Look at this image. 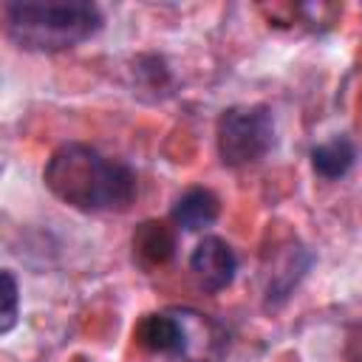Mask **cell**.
Segmentation results:
<instances>
[{
  "label": "cell",
  "mask_w": 362,
  "mask_h": 362,
  "mask_svg": "<svg viewBox=\"0 0 362 362\" xmlns=\"http://www.w3.org/2000/svg\"><path fill=\"white\" fill-rule=\"evenodd\" d=\"M130 249H133V260L141 269H158L164 263H170V257L178 249V229L173 226V221H158V218H147L133 229L130 238Z\"/></svg>",
  "instance_id": "52a82bcc"
},
{
  "label": "cell",
  "mask_w": 362,
  "mask_h": 362,
  "mask_svg": "<svg viewBox=\"0 0 362 362\" xmlns=\"http://www.w3.org/2000/svg\"><path fill=\"white\" fill-rule=\"evenodd\" d=\"M3 28L20 51L62 54L93 40L105 28V14L90 0H8Z\"/></svg>",
  "instance_id": "7a4b0ae2"
},
{
  "label": "cell",
  "mask_w": 362,
  "mask_h": 362,
  "mask_svg": "<svg viewBox=\"0 0 362 362\" xmlns=\"http://www.w3.org/2000/svg\"><path fill=\"white\" fill-rule=\"evenodd\" d=\"M42 184L59 204L82 215L127 212L139 195L136 170L85 141L59 144L42 167Z\"/></svg>",
  "instance_id": "6da1fadb"
},
{
  "label": "cell",
  "mask_w": 362,
  "mask_h": 362,
  "mask_svg": "<svg viewBox=\"0 0 362 362\" xmlns=\"http://www.w3.org/2000/svg\"><path fill=\"white\" fill-rule=\"evenodd\" d=\"M221 218V198L209 187H187L170 206V221L178 232H204Z\"/></svg>",
  "instance_id": "ba28073f"
},
{
  "label": "cell",
  "mask_w": 362,
  "mask_h": 362,
  "mask_svg": "<svg viewBox=\"0 0 362 362\" xmlns=\"http://www.w3.org/2000/svg\"><path fill=\"white\" fill-rule=\"evenodd\" d=\"M311 266H314V252L303 243H291L269 274L266 294H263V308L266 311L280 308L294 294V288L303 283V277L308 274Z\"/></svg>",
  "instance_id": "8992f818"
},
{
  "label": "cell",
  "mask_w": 362,
  "mask_h": 362,
  "mask_svg": "<svg viewBox=\"0 0 362 362\" xmlns=\"http://www.w3.org/2000/svg\"><path fill=\"white\" fill-rule=\"evenodd\" d=\"M3 288H0V334L8 337L20 320V283L14 277V272L6 266L0 272Z\"/></svg>",
  "instance_id": "8fae6325"
},
{
  "label": "cell",
  "mask_w": 362,
  "mask_h": 362,
  "mask_svg": "<svg viewBox=\"0 0 362 362\" xmlns=\"http://www.w3.org/2000/svg\"><path fill=\"white\" fill-rule=\"evenodd\" d=\"M308 161L317 178L342 181L356 164V144L351 136H331L308 150Z\"/></svg>",
  "instance_id": "9c48e42d"
},
{
  "label": "cell",
  "mask_w": 362,
  "mask_h": 362,
  "mask_svg": "<svg viewBox=\"0 0 362 362\" xmlns=\"http://www.w3.org/2000/svg\"><path fill=\"white\" fill-rule=\"evenodd\" d=\"M274 113L263 102L229 105L215 122V150L223 167L243 170L260 164L274 147Z\"/></svg>",
  "instance_id": "3957f363"
},
{
  "label": "cell",
  "mask_w": 362,
  "mask_h": 362,
  "mask_svg": "<svg viewBox=\"0 0 362 362\" xmlns=\"http://www.w3.org/2000/svg\"><path fill=\"white\" fill-rule=\"evenodd\" d=\"M189 274L204 294H221L238 277V252L221 235H204L189 252Z\"/></svg>",
  "instance_id": "5b68a950"
},
{
  "label": "cell",
  "mask_w": 362,
  "mask_h": 362,
  "mask_svg": "<svg viewBox=\"0 0 362 362\" xmlns=\"http://www.w3.org/2000/svg\"><path fill=\"white\" fill-rule=\"evenodd\" d=\"M136 93H153V99H164L173 93V74L167 68V62L158 54H144L136 59Z\"/></svg>",
  "instance_id": "30bf717a"
},
{
  "label": "cell",
  "mask_w": 362,
  "mask_h": 362,
  "mask_svg": "<svg viewBox=\"0 0 362 362\" xmlns=\"http://www.w3.org/2000/svg\"><path fill=\"white\" fill-rule=\"evenodd\" d=\"M175 322L173 362H223L232 345L229 328L192 305H167Z\"/></svg>",
  "instance_id": "277c9868"
}]
</instances>
